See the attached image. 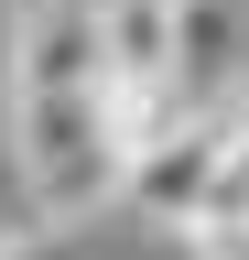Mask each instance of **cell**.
<instances>
[{"instance_id":"cell-1","label":"cell","mask_w":249,"mask_h":260,"mask_svg":"<svg viewBox=\"0 0 249 260\" xmlns=\"http://www.w3.org/2000/svg\"><path fill=\"white\" fill-rule=\"evenodd\" d=\"M11 162L22 195L76 228L98 195H119V130H109V87H54V98H11Z\"/></svg>"},{"instance_id":"cell-2","label":"cell","mask_w":249,"mask_h":260,"mask_svg":"<svg viewBox=\"0 0 249 260\" xmlns=\"http://www.w3.org/2000/svg\"><path fill=\"white\" fill-rule=\"evenodd\" d=\"M238 109H184L152 152H130V174H119V206H141L152 228H195L206 184H217V152H228Z\"/></svg>"},{"instance_id":"cell-3","label":"cell","mask_w":249,"mask_h":260,"mask_svg":"<svg viewBox=\"0 0 249 260\" xmlns=\"http://www.w3.org/2000/svg\"><path fill=\"white\" fill-rule=\"evenodd\" d=\"M0 260H98V249H87V228L33 217V228H11V239H0Z\"/></svg>"},{"instance_id":"cell-4","label":"cell","mask_w":249,"mask_h":260,"mask_svg":"<svg viewBox=\"0 0 249 260\" xmlns=\"http://www.w3.org/2000/svg\"><path fill=\"white\" fill-rule=\"evenodd\" d=\"M173 11H184V0H173Z\"/></svg>"}]
</instances>
